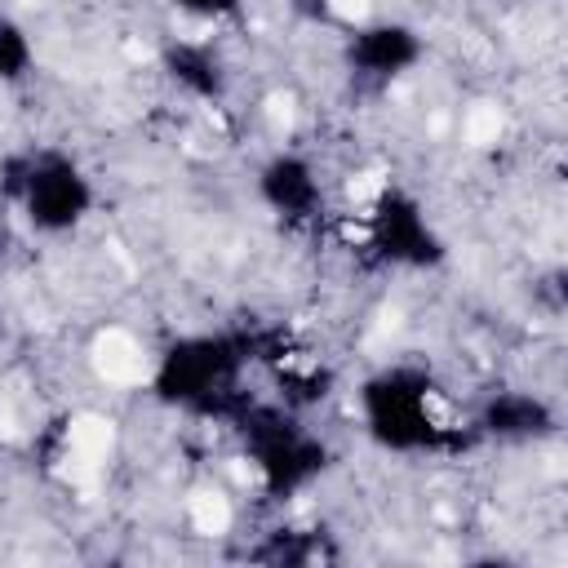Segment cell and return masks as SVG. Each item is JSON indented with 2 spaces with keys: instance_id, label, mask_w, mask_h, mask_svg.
Returning a JSON list of instances; mask_svg holds the SVG:
<instances>
[{
  "instance_id": "obj_1",
  "label": "cell",
  "mask_w": 568,
  "mask_h": 568,
  "mask_svg": "<svg viewBox=\"0 0 568 568\" xmlns=\"http://www.w3.org/2000/svg\"><path fill=\"white\" fill-rule=\"evenodd\" d=\"M248 346L226 333H195L178 337L151 373V386L164 404L182 413H204V417H235L248 395H244V373H248Z\"/></svg>"
},
{
  "instance_id": "obj_2",
  "label": "cell",
  "mask_w": 568,
  "mask_h": 568,
  "mask_svg": "<svg viewBox=\"0 0 568 568\" xmlns=\"http://www.w3.org/2000/svg\"><path fill=\"white\" fill-rule=\"evenodd\" d=\"M0 195L36 235H71L75 226L89 222L98 204V191L84 164L53 146L9 155Z\"/></svg>"
},
{
  "instance_id": "obj_3",
  "label": "cell",
  "mask_w": 568,
  "mask_h": 568,
  "mask_svg": "<svg viewBox=\"0 0 568 568\" xmlns=\"http://www.w3.org/2000/svg\"><path fill=\"white\" fill-rule=\"evenodd\" d=\"M364 430L390 453H435L448 439V417L426 373L417 368H382L359 390Z\"/></svg>"
},
{
  "instance_id": "obj_4",
  "label": "cell",
  "mask_w": 568,
  "mask_h": 568,
  "mask_svg": "<svg viewBox=\"0 0 568 568\" xmlns=\"http://www.w3.org/2000/svg\"><path fill=\"white\" fill-rule=\"evenodd\" d=\"M240 422V439H244V457L257 475V484L271 493V497H293L302 488H311L324 466H328V453H324V439L315 430H306L288 408H275V404H244L235 413Z\"/></svg>"
},
{
  "instance_id": "obj_5",
  "label": "cell",
  "mask_w": 568,
  "mask_h": 568,
  "mask_svg": "<svg viewBox=\"0 0 568 568\" xmlns=\"http://www.w3.org/2000/svg\"><path fill=\"white\" fill-rule=\"evenodd\" d=\"M364 244L386 262V266H404V271H430L444 262L448 244L439 235V226L426 217V209L399 191L386 186L373 195V204L364 209Z\"/></svg>"
},
{
  "instance_id": "obj_6",
  "label": "cell",
  "mask_w": 568,
  "mask_h": 568,
  "mask_svg": "<svg viewBox=\"0 0 568 568\" xmlns=\"http://www.w3.org/2000/svg\"><path fill=\"white\" fill-rule=\"evenodd\" d=\"M342 58L359 84H395L426 58V40L404 18H368L351 27Z\"/></svg>"
},
{
  "instance_id": "obj_7",
  "label": "cell",
  "mask_w": 568,
  "mask_h": 568,
  "mask_svg": "<svg viewBox=\"0 0 568 568\" xmlns=\"http://www.w3.org/2000/svg\"><path fill=\"white\" fill-rule=\"evenodd\" d=\"M253 186H257V200L288 226H311L324 213V178H320L315 160L302 151L266 155L253 173Z\"/></svg>"
},
{
  "instance_id": "obj_8",
  "label": "cell",
  "mask_w": 568,
  "mask_h": 568,
  "mask_svg": "<svg viewBox=\"0 0 568 568\" xmlns=\"http://www.w3.org/2000/svg\"><path fill=\"white\" fill-rule=\"evenodd\" d=\"M559 430V413L537 390H488L470 417V435L497 444H537Z\"/></svg>"
},
{
  "instance_id": "obj_9",
  "label": "cell",
  "mask_w": 568,
  "mask_h": 568,
  "mask_svg": "<svg viewBox=\"0 0 568 568\" xmlns=\"http://www.w3.org/2000/svg\"><path fill=\"white\" fill-rule=\"evenodd\" d=\"M160 71L191 102H222L231 89V71L209 40H169L160 49Z\"/></svg>"
},
{
  "instance_id": "obj_10",
  "label": "cell",
  "mask_w": 568,
  "mask_h": 568,
  "mask_svg": "<svg viewBox=\"0 0 568 568\" xmlns=\"http://www.w3.org/2000/svg\"><path fill=\"white\" fill-rule=\"evenodd\" d=\"M31 67H36V40H31V31L18 18L0 13V84H22L31 75Z\"/></svg>"
},
{
  "instance_id": "obj_11",
  "label": "cell",
  "mask_w": 568,
  "mask_h": 568,
  "mask_svg": "<svg viewBox=\"0 0 568 568\" xmlns=\"http://www.w3.org/2000/svg\"><path fill=\"white\" fill-rule=\"evenodd\" d=\"M169 4L191 22H226L244 9V0H169Z\"/></svg>"
}]
</instances>
